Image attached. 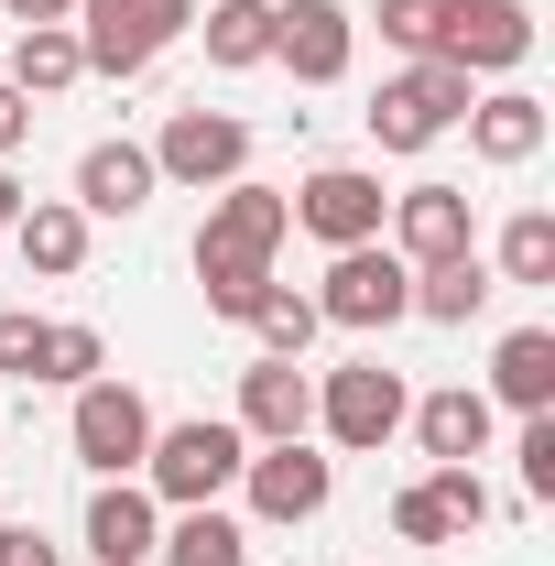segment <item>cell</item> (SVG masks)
Masks as SVG:
<instances>
[{
  "label": "cell",
  "instance_id": "cell-1",
  "mask_svg": "<svg viewBox=\"0 0 555 566\" xmlns=\"http://www.w3.org/2000/svg\"><path fill=\"white\" fill-rule=\"evenodd\" d=\"M283 229H294V208H283L273 186H218L208 229H197V283H208L218 316H251L262 294H273V251Z\"/></svg>",
  "mask_w": 555,
  "mask_h": 566
},
{
  "label": "cell",
  "instance_id": "cell-2",
  "mask_svg": "<svg viewBox=\"0 0 555 566\" xmlns=\"http://www.w3.org/2000/svg\"><path fill=\"white\" fill-rule=\"evenodd\" d=\"M142 469H153V491L175 501V512H197V501H218L240 469H251V436L218 415H186V424H153V447H142Z\"/></svg>",
  "mask_w": 555,
  "mask_h": 566
},
{
  "label": "cell",
  "instance_id": "cell-3",
  "mask_svg": "<svg viewBox=\"0 0 555 566\" xmlns=\"http://www.w3.org/2000/svg\"><path fill=\"white\" fill-rule=\"evenodd\" d=\"M175 33H197V0H76V55H87V76H142Z\"/></svg>",
  "mask_w": 555,
  "mask_h": 566
},
{
  "label": "cell",
  "instance_id": "cell-4",
  "mask_svg": "<svg viewBox=\"0 0 555 566\" xmlns=\"http://www.w3.org/2000/svg\"><path fill=\"white\" fill-rule=\"evenodd\" d=\"M458 120H469V76L447 66V55H415V66L370 98V142L381 153H425V142L458 132Z\"/></svg>",
  "mask_w": 555,
  "mask_h": 566
},
{
  "label": "cell",
  "instance_id": "cell-5",
  "mask_svg": "<svg viewBox=\"0 0 555 566\" xmlns=\"http://www.w3.org/2000/svg\"><path fill=\"white\" fill-rule=\"evenodd\" d=\"M316 316L348 327V338H370V327L415 316V262H404V251H381V240L338 251V262H327V294H316Z\"/></svg>",
  "mask_w": 555,
  "mask_h": 566
},
{
  "label": "cell",
  "instance_id": "cell-6",
  "mask_svg": "<svg viewBox=\"0 0 555 566\" xmlns=\"http://www.w3.org/2000/svg\"><path fill=\"white\" fill-rule=\"evenodd\" d=\"M76 458L98 469V480H132L142 447H153V403H142L132 381H76Z\"/></svg>",
  "mask_w": 555,
  "mask_h": 566
},
{
  "label": "cell",
  "instance_id": "cell-7",
  "mask_svg": "<svg viewBox=\"0 0 555 566\" xmlns=\"http://www.w3.org/2000/svg\"><path fill=\"white\" fill-rule=\"evenodd\" d=\"M283 208L305 218L327 251H359V240H381V218H392V197H381V175H359V164H316Z\"/></svg>",
  "mask_w": 555,
  "mask_h": 566
},
{
  "label": "cell",
  "instance_id": "cell-8",
  "mask_svg": "<svg viewBox=\"0 0 555 566\" xmlns=\"http://www.w3.org/2000/svg\"><path fill=\"white\" fill-rule=\"evenodd\" d=\"M240 164H251V120H229V109H175L153 142V175H175V186H240Z\"/></svg>",
  "mask_w": 555,
  "mask_h": 566
},
{
  "label": "cell",
  "instance_id": "cell-9",
  "mask_svg": "<svg viewBox=\"0 0 555 566\" xmlns=\"http://www.w3.org/2000/svg\"><path fill=\"white\" fill-rule=\"evenodd\" d=\"M316 424L338 436V447H381L392 424H404V381L381 370V359H348V370H327V392H316Z\"/></svg>",
  "mask_w": 555,
  "mask_h": 566
},
{
  "label": "cell",
  "instance_id": "cell-10",
  "mask_svg": "<svg viewBox=\"0 0 555 566\" xmlns=\"http://www.w3.org/2000/svg\"><path fill=\"white\" fill-rule=\"evenodd\" d=\"M480 523H490L480 469H425L415 491L392 501V534H404V545H458V534H480Z\"/></svg>",
  "mask_w": 555,
  "mask_h": 566
},
{
  "label": "cell",
  "instance_id": "cell-11",
  "mask_svg": "<svg viewBox=\"0 0 555 566\" xmlns=\"http://www.w3.org/2000/svg\"><path fill=\"white\" fill-rule=\"evenodd\" d=\"M240 480H251V512H262V523H316V512H327V491H338V469H327L305 436H294V447H262Z\"/></svg>",
  "mask_w": 555,
  "mask_h": 566
},
{
  "label": "cell",
  "instance_id": "cell-12",
  "mask_svg": "<svg viewBox=\"0 0 555 566\" xmlns=\"http://www.w3.org/2000/svg\"><path fill=\"white\" fill-rule=\"evenodd\" d=\"M348 44H359V22H348L338 0H283V11H273V55L305 76V87H338Z\"/></svg>",
  "mask_w": 555,
  "mask_h": 566
},
{
  "label": "cell",
  "instance_id": "cell-13",
  "mask_svg": "<svg viewBox=\"0 0 555 566\" xmlns=\"http://www.w3.org/2000/svg\"><path fill=\"white\" fill-rule=\"evenodd\" d=\"M436 55H447L458 76H469V66H490V76H501V66H523V55H534V11H523V0H458Z\"/></svg>",
  "mask_w": 555,
  "mask_h": 566
},
{
  "label": "cell",
  "instance_id": "cell-14",
  "mask_svg": "<svg viewBox=\"0 0 555 566\" xmlns=\"http://www.w3.org/2000/svg\"><path fill=\"white\" fill-rule=\"evenodd\" d=\"M392 251H404L415 273L480 251V240H469V186H415V197H392Z\"/></svg>",
  "mask_w": 555,
  "mask_h": 566
},
{
  "label": "cell",
  "instance_id": "cell-15",
  "mask_svg": "<svg viewBox=\"0 0 555 566\" xmlns=\"http://www.w3.org/2000/svg\"><path fill=\"white\" fill-rule=\"evenodd\" d=\"M305 424H316V381H305L294 359H251V370H240V436L294 447Z\"/></svg>",
  "mask_w": 555,
  "mask_h": 566
},
{
  "label": "cell",
  "instance_id": "cell-16",
  "mask_svg": "<svg viewBox=\"0 0 555 566\" xmlns=\"http://www.w3.org/2000/svg\"><path fill=\"white\" fill-rule=\"evenodd\" d=\"M164 175H153V153L142 142H87V164H76V208L87 218H132Z\"/></svg>",
  "mask_w": 555,
  "mask_h": 566
},
{
  "label": "cell",
  "instance_id": "cell-17",
  "mask_svg": "<svg viewBox=\"0 0 555 566\" xmlns=\"http://www.w3.org/2000/svg\"><path fill=\"white\" fill-rule=\"evenodd\" d=\"M404 415H415L436 469H469V458L490 447V392H469V381H458V392H425V403H404Z\"/></svg>",
  "mask_w": 555,
  "mask_h": 566
},
{
  "label": "cell",
  "instance_id": "cell-18",
  "mask_svg": "<svg viewBox=\"0 0 555 566\" xmlns=\"http://www.w3.org/2000/svg\"><path fill=\"white\" fill-rule=\"evenodd\" d=\"M153 545H164V523H153V491L109 480V491L87 501V556H98V566H142Z\"/></svg>",
  "mask_w": 555,
  "mask_h": 566
},
{
  "label": "cell",
  "instance_id": "cell-19",
  "mask_svg": "<svg viewBox=\"0 0 555 566\" xmlns=\"http://www.w3.org/2000/svg\"><path fill=\"white\" fill-rule=\"evenodd\" d=\"M469 142H480V164H534L545 153V98H523V87L469 98Z\"/></svg>",
  "mask_w": 555,
  "mask_h": 566
},
{
  "label": "cell",
  "instance_id": "cell-20",
  "mask_svg": "<svg viewBox=\"0 0 555 566\" xmlns=\"http://www.w3.org/2000/svg\"><path fill=\"white\" fill-rule=\"evenodd\" d=\"M490 392L512 415H555V327H512L501 359H490Z\"/></svg>",
  "mask_w": 555,
  "mask_h": 566
},
{
  "label": "cell",
  "instance_id": "cell-21",
  "mask_svg": "<svg viewBox=\"0 0 555 566\" xmlns=\"http://www.w3.org/2000/svg\"><path fill=\"white\" fill-rule=\"evenodd\" d=\"M11 251H22L33 273H76V262H87V208H66V197H33V208L11 218Z\"/></svg>",
  "mask_w": 555,
  "mask_h": 566
},
{
  "label": "cell",
  "instance_id": "cell-22",
  "mask_svg": "<svg viewBox=\"0 0 555 566\" xmlns=\"http://www.w3.org/2000/svg\"><path fill=\"white\" fill-rule=\"evenodd\" d=\"M76 76H87L76 22H22V44H11V87H22V98H55V87H76Z\"/></svg>",
  "mask_w": 555,
  "mask_h": 566
},
{
  "label": "cell",
  "instance_id": "cell-23",
  "mask_svg": "<svg viewBox=\"0 0 555 566\" xmlns=\"http://www.w3.org/2000/svg\"><path fill=\"white\" fill-rule=\"evenodd\" d=\"M164 566H251V534L218 512V501H197V512H175V534L153 545Z\"/></svg>",
  "mask_w": 555,
  "mask_h": 566
},
{
  "label": "cell",
  "instance_id": "cell-24",
  "mask_svg": "<svg viewBox=\"0 0 555 566\" xmlns=\"http://www.w3.org/2000/svg\"><path fill=\"white\" fill-rule=\"evenodd\" d=\"M197 33H208V66H273V0H218L197 11Z\"/></svg>",
  "mask_w": 555,
  "mask_h": 566
},
{
  "label": "cell",
  "instance_id": "cell-25",
  "mask_svg": "<svg viewBox=\"0 0 555 566\" xmlns=\"http://www.w3.org/2000/svg\"><path fill=\"white\" fill-rule=\"evenodd\" d=\"M480 305H490L480 251H458V262H425V273H415V316H436V327H469Z\"/></svg>",
  "mask_w": 555,
  "mask_h": 566
},
{
  "label": "cell",
  "instance_id": "cell-26",
  "mask_svg": "<svg viewBox=\"0 0 555 566\" xmlns=\"http://www.w3.org/2000/svg\"><path fill=\"white\" fill-rule=\"evenodd\" d=\"M240 327H262V359H305V338H316L327 316H316V294H283V283H273V294H262Z\"/></svg>",
  "mask_w": 555,
  "mask_h": 566
},
{
  "label": "cell",
  "instance_id": "cell-27",
  "mask_svg": "<svg viewBox=\"0 0 555 566\" xmlns=\"http://www.w3.org/2000/svg\"><path fill=\"white\" fill-rule=\"evenodd\" d=\"M98 370H109V338H98V327H44V359H33V381H98Z\"/></svg>",
  "mask_w": 555,
  "mask_h": 566
},
{
  "label": "cell",
  "instance_id": "cell-28",
  "mask_svg": "<svg viewBox=\"0 0 555 566\" xmlns=\"http://www.w3.org/2000/svg\"><path fill=\"white\" fill-rule=\"evenodd\" d=\"M501 283H555V218L545 208H523L501 229Z\"/></svg>",
  "mask_w": 555,
  "mask_h": 566
},
{
  "label": "cell",
  "instance_id": "cell-29",
  "mask_svg": "<svg viewBox=\"0 0 555 566\" xmlns=\"http://www.w3.org/2000/svg\"><path fill=\"white\" fill-rule=\"evenodd\" d=\"M447 11H458V0H381V44L436 55V44H447Z\"/></svg>",
  "mask_w": 555,
  "mask_h": 566
},
{
  "label": "cell",
  "instance_id": "cell-30",
  "mask_svg": "<svg viewBox=\"0 0 555 566\" xmlns=\"http://www.w3.org/2000/svg\"><path fill=\"white\" fill-rule=\"evenodd\" d=\"M523 501H555V415H523Z\"/></svg>",
  "mask_w": 555,
  "mask_h": 566
},
{
  "label": "cell",
  "instance_id": "cell-31",
  "mask_svg": "<svg viewBox=\"0 0 555 566\" xmlns=\"http://www.w3.org/2000/svg\"><path fill=\"white\" fill-rule=\"evenodd\" d=\"M33 359H44V316H0V370L33 381Z\"/></svg>",
  "mask_w": 555,
  "mask_h": 566
},
{
  "label": "cell",
  "instance_id": "cell-32",
  "mask_svg": "<svg viewBox=\"0 0 555 566\" xmlns=\"http://www.w3.org/2000/svg\"><path fill=\"white\" fill-rule=\"evenodd\" d=\"M22 142H33V98H22V87H11V76H0V164H11V153H22Z\"/></svg>",
  "mask_w": 555,
  "mask_h": 566
},
{
  "label": "cell",
  "instance_id": "cell-33",
  "mask_svg": "<svg viewBox=\"0 0 555 566\" xmlns=\"http://www.w3.org/2000/svg\"><path fill=\"white\" fill-rule=\"evenodd\" d=\"M0 566H55V545H44L33 523H0Z\"/></svg>",
  "mask_w": 555,
  "mask_h": 566
},
{
  "label": "cell",
  "instance_id": "cell-34",
  "mask_svg": "<svg viewBox=\"0 0 555 566\" xmlns=\"http://www.w3.org/2000/svg\"><path fill=\"white\" fill-rule=\"evenodd\" d=\"M11 22H76V0H11Z\"/></svg>",
  "mask_w": 555,
  "mask_h": 566
},
{
  "label": "cell",
  "instance_id": "cell-35",
  "mask_svg": "<svg viewBox=\"0 0 555 566\" xmlns=\"http://www.w3.org/2000/svg\"><path fill=\"white\" fill-rule=\"evenodd\" d=\"M11 218H22V186H11V175H0V240H11Z\"/></svg>",
  "mask_w": 555,
  "mask_h": 566
}]
</instances>
